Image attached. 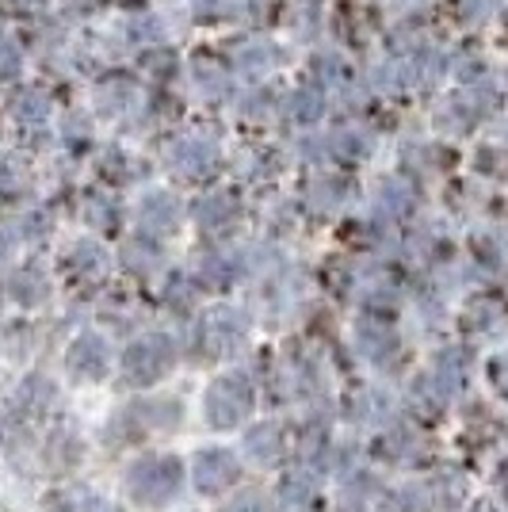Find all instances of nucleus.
I'll use <instances>...</instances> for the list:
<instances>
[{"mask_svg":"<svg viewBox=\"0 0 508 512\" xmlns=\"http://www.w3.org/2000/svg\"><path fill=\"white\" fill-rule=\"evenodd\" d=\"M184 467L172 455H149L142 463H134L127 474V493L142 509H165L172 497L180 493Z\"/></svg>","mask_w":508,"mask_h":512,"instance_id":"1","label":"nucleus"},{"mask_svg":"<svg viewBox=\"0 0 508 512\" xmlns=\"http://www.w3.org/2000/svg\"><path fill=\"white\" fill-rule=\"evenodd\" d=\"M203 406H207V425L211 428H218V432L237 428L253 413V383H249V375H241V371L218 375V379L207 386Z\"/></svg>","mask_w":508,"mask_h":512,"instance_id":"2","label":"nucleus"},{"mask_svg":"<svg viewBox=\"0 0 508 512\" xmlns=\"http://www.w3.org/2000/svg\"><path fill=\"white\" fill-rule=\"evenodd\" d=\"M172 363H176V341L165 333H149L123 352V379L130 386H153L169 375Z\"/></svg>","mask_w":508,"mask_h":512,"instance_id":"3","label":"nucleus"},{"mask_svg":"<svg viewBox=\"0 0 508 512\" xmlns=\"http://www.w3.org/2000/svg\"><path fill=\"white\" fill-rule=\"evenodd\" d=\"M191 474H195V486H199V493H211V497H218V493H226L241 478V467H237V459H233L230 451L222 448H207L195 455V463H191Z\"/></svg>","mask_w":508,"mask_h":512,"instance_id":"4","label":"nucleus"},{"mask_svg":"<svg viewBox=\"0 0 508 512\" xmlns=\"http://www.w3.org/2000/svg\"><path fill=\"white\" fill-rule=\"evenodd\" d=\"M65 367L73 379L81 383H100L111 367V352H107V341L96 337V333H81L77 341L69 344V356H65Z\"/></svg>","mask_w":508,"mask_h":512,"instance_id":"5","label":"nucleus"},{"mask_svg":"<svg viewBox=\"0 0 508 512\" xmlns=\"http://www.w3.org/2000/svg\"><path fill=\"white\" fill-rule=\"evenodd\" d=\"M245 341V318L237 310H211L203 321V352L207 356H230L237 344Z\"/></svg>","mask_w":508,"mask_h":512,"instance_id":"6","label":"nucleus"},{"mask_svg":"<svg viewBox=\"0 0 508 512\" xmlns=\"http://www.w3.org/2000/svg\"><path fill=\"white\" fill-rule=\"evenodd\" d=\"M314 493H318L314 478H310V474H302V470H291V474H283V482H279L276 501H279V509L283 512H310Z\"/></svg>","mask_w":508,"mask_h":512,"instance_id":"7","label":"nucleus"},{"mask_svg":"<svg viewBox=\"0 0 508 512\" xmlns=\"http://www.w3.org/2000/svg\"><path fill=\"white\" fill-rule=\"evenodd\" d=\"M245 451L253 455L260 467H272V463L279 459V451H283V428L272 425V421L249 428V436H245Z\"/></svg>","mask_w":508,"mask_h":512,"instance_id":"8","label":"nucleus"},{"mask_svg":"<svg viewBox=\"0 0 508 512\" xmlns=\"http://www.w3.org/2000/svg\"><path fill=\"white\" fill-rule=\"evenodd\" d=\"M50 398H54L50 383H46L43 375H31L20 390V413H31V417H35V413H43V409L50 406Z\"/></svg>","mask_w":508,"mask_h":512,"instance_id":"9","label":"nucleus"},{"mask_svg":"<svg viewBox=\"0 0 508 512\" xmlns=\"http://www.w3.org/2000/svg\"><path fill=\"white\" fill-rule=\"evenodd\" d=\"M12 295H16V299L20 302H27V306H35V302H43L46 299V291H43V283H39V279L31 276H20L16 279V287H12Z\"/></svg>","mask_w":508,"mask_h":512,"instance_id":"10","label":"nucleus"},{"mask_svg":"<svg viewBox=\"0 0 508 512\" xmlns=\"http://www.w3.org/2000/svg\"><path fill=\"white\" fill-rule=\"evenodd\" d=\"M226 512H272V509H268V501L260 493H241L237 501L226 505Z\"/></svg>","mask_w":508,"mask_h":512,"instance_id":"11","label":"nucleus"},{"mask_svg":"<svg viewBox=\"0 0 508 512\" xmlns=\"http://www.w3.org/2000/svg\"><path fill=\"white\" fill-rule=\"evenodd\" d=\"M321 448H325V440H321V428H310V436H306V444H302V455H306V459H318Z\"/></svg>","mask_w":508,"mask_h":512,"instance_id":"12","label":"nucleus"},{"mask_svg":"<svg viewBox=\"0 0 508 512\" xmlns=\"http://www.w3.org/2000/svg\"><path fill=\"white\" fill-rule=\"evenodd\" d=\"M85 512H119V509H115L107 497H92V501L85 505Z\"/></svg>","mask_w":508,"mask_h":512,"instance_id":"13","label":"nucleus"}]
</instances>
